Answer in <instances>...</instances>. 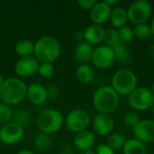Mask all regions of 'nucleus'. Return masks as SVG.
<instances>
[{
  "instance_id": "obj_19",
  "label": "nucleus",
  "mask_w": 154,
  "mask_h": 154,
  "mask_svg": "<svg viewBox=\"0 0 154 154\" xmlns=\"http://www.w3.org/2000/svg\"><path fill=\"white\" fill-rule=\"evenodd\" d=\"M109 19H110L112 25L115 28H117V29L122 28V27L125 26V24L128 21L127 11L123 7H115L111 11Z\"/></svg>"
},
{
  "instance_id": "obj_25",
  "label": "nucleus",
  "mask_w": 154,
  "mask_h": 154,
  "mask_svg": "<svg viewBox=\"0 0 154 154\" xmlns=\"http://www.w3.org/2000/svg\"><path fill=\"white\" fill-rule=\"evenodd\" d=\"M125 142H126V139H125V135H123L122 134L115 133V134H111L107 137L106 144L112 150L115 151V150H119V149L123 148Z\"/></svg>"
},
{
  "instance_id": "obj_40",
  "label": "nucleus",
  "mask_w": 154,
  "mask_h": 154,
  "mask_svg": "<svg viewBox=\"0 0 154 154\" xmlns=\"http://www.w3.org/2000/svg\"><path fill=\"white\" fill-rule=\"evenodd\" d=\"M4 81H5V79H4V78H3V76L0 74V87L2 86V84L4 83Z\"/></svg>"
},
{
  "instance_id": "obj_36",
  "label": "nucleus",
  "mask_w": 154,
  "mask_h": 154,
  "mask_svg": "<svg viewBox=\"0 0 154 154\" xmlns=\"http://www.w3.org/2000/svg\"><path fill=\"white\" fill-rule=\"evenodd\" d=\"M104 2H105L107 5H109L110 7H111V5H116V4L118 3L117 0H104Z\"/></svg>"
},
{
  "instance_id": "obj_29",
  "label": "nucleus",
  "mask_w": 154,
  "mask_h": 154,
  "mask_svg": "<svg viewBox=\"0 0 154 154\" xmlns=\"http://www.w3.org/2000/svg\"><path fill=\"white\" fill-rule=\"evenodd\" d=\"M118 32V37H119V42H123L125 44L129 43L133 41L134 34V30L130 26H124L122 28H119L117 30Z\"/></svg>"
},
{
  "instance_id": "obj_16",
  "label": "nucleus",
  "mask_w": 154,
  "mask_h": 154,
  "mask_svg": "<svg viewBox=\"0 0 154 154\" xmlns=\"http://www.w3.org/2000/svg\"><path fill=\"white\" fill-rule=\"evenodd\" d=\"M106 30L102 25L92 23L83 32V39L86 42L93 45L99 44L104 41Z\"/></svg>"
},
{
  "instance_id": "obj_30",
  "label": "nucleus",
  "mask_w": 154,
  "mask_h": 154,
  "mask_svg": "<svg viewBox=\"0 0 154 154\" xmlns=\"http://www.w3.org/2000/svg\"><path fill=\"white\" fill-rule=\"evenodd\" d=\"M13 116V110L10 106L0 102V125H4L10 122Z\"/></svg>"
},
{
  "instance_id": "obj_1",
  "label": "nucleus",
  "mask_w": 154,
  "mask_h": 154,
  "mask_svg": "<svg viewBox=\"0 0 154 154\" xmlns=\"http://www.w3.org/2000/svg\"><path fill=\"white\" fill-rule=\"evenodd\" d=\"M61 52L60 41L52 35H44L34 43L33 56L41 63H52L58 60Z\"/></svg>"
},
{
  "instance_id": "obj_27",
  "label": "nucleus",
  "mask_w": 154,
  "mask_h": 154,
  "mask_svg": "<svg viewBox=\"0 0 154 154\" xmlns=\"http://www.w3.org/2000/svg\"><path fill=\"white\" fill-rule=\"evenodd\" d=\"M133 30H134V36L140 40H146L152 34L151 27H150V25H148L146 23L136 24Z\"/></svg>"
},
{
  "instance_id": "obj_12",
  "label": "nucleus",
  "mask_w": 154,
  "mask_h": 154,
  "mask_svg": "<svg viewBox=\"0 0 154 154\" xmlns=\"http://www.w3.org/2000/svg\"><path fill=\"white\" fill-rule=\"evenodd\" d=\"M134 138L142 143L154 142V121L141 120L133 130Z\"/></svg>"
},
{
  "instance_id": "obj_5",
  "label": "nucleus",
  "mask_w": 154,
  "mask_h": 154,
  "mask_svg": "<svg viewBox=\"0 0 154 154\" xmlns=\"http://www.w3.org/2000/svg\"><path fill=\"white\" fill-rule=\"evenodd\" d=\"M111 85L118 95H130L137 88V78L131 69H122L113 75Z\"/></svg>"
},
{
  "instance_id": "obj_38",
  "label": "nucleus",
  "mask_w": 154,
  "mask_h": 154,
  "mask_svg": "<svg viewBox=\"0 0 154 154\" xmlns=\"http://www.w3.org/2000/svg\"><path fill=\"white\" fill-rule=\"evenodd\" d=\"M79 154H97V152L94 151V150H92V149H90V150H87V151H83V152H80V153Z\"/></svg>"
},
{
  "instance_id": "obj_34",
  "label": "nucleus",
  "mask_w": 154,
  "mask_h": 154,
  "mask_svg": "<svg viewBox=\"0 0 154 154\" xmlns=\"http://www.w3.org/2000/svg\"><path fill=\"white\" fill-rule=\"evenodd\" d=\"M97 3V0H79L78 1V4L79 5V6L86 10H91Z\"/></svg>"
},
{
  "instance_id": "obj_24",
  "label": "nucleus",
  "mask_w": 154,
  "mask_h": 154,
  "mask_svg": "<svg viewBox=\"0 0 154 154\" xmlns=\"http://www.w3.org/2000/svg\"><path fill=\"white\" fill-rule=\"evenodd\" d=\"M12 118H14L13 122L23 127V126H26L28 124H30L31 114L26 108H18L14 112H13Z\"/></svg>"
},
{
  "instance_id": "obj_15",
  "label": "nucleus",
  "mask_w": 154,
  "mask_h": 154,
  "mask_svg": "<svg viewBox=\"0 0 154 154\" xmlns=\"http://www.w3.org/2000/svg\"><path fill=\"white\" fill-rule=\"evenodd\" d=\"M26 97L33 105L40 106L48 99L46 88L42 84L32 83L27 87Z\"/></svg>"
},
{
  "instance_id": "obj_3",
  "label": "nucleus",
  "mask_w": 154,
  "mask_h": 154,
  "mask_svg": "<svg viewBox=\"0 0 154 154\" xmlns=\"http://www.w3.org/2000/svg\"><path fill=\"white\" fill-rule=\"evenodd\" d=\"M119 103V95L109 86H103L97 88L93 95V105L100 114L114 112Z\"/></svg>"
},
{
  "instance_id": "obj_11",
  "label": "nucleus",
  "mask_w": 154,
  "mask_h": 154,
  "mask_svg": "<svg viewBox=\"0 0 154 154\" xmlns=\"http://www.w3.org/2000/svg\"><path fill=\"white\" fill-rule=\"evenodd\" d=\"M39 65V61L32 55L21 57L17 60L14 65V70L18 76L22 78H27L38 72Z\"/></svg>"
},
{
  "instance_id": "obj_17",
  "label": "nucleus",
  "mask_w": 154,
  "mask_h": 154,
  "mask_svg": "<svg viewBox=\"0 0 154 154\" xmlns=\"http://www.w3.org/2000/svg\"><path fill=\"white\" fill-rule=\"evenodd\" d=\"M95 143H96L95 134L89 130H85L76 134L73 139L74 146L81 152L90 150L94 146Z\"/></svg>"
},
{
  "instance_id": "obj_7",
  "label": "nucleus",
  "mask_w": 154,
  "mask_h": 154,
  "mask_svg": "<svg viewBox=\"0 0 154 154\" xmlns=\"http://www.w3.org/2000/svg\"><path fill=\"white\" fill-rule=\"evenodd\" d=\"M90 123V116L83 109L71 110L69 112L65 119V124L68 130L75 134L88 130Z\"/></svg>"
},
{
  "instance_id": "obj_4",
  "label": "nucleus",
  "mask_w": 154,
  "mask_h": 154,
  "mask_svg": "<svg viewBox=\"0 0 154 154\" xmlns=\"http://www.w3.org/2000/svg\"><path fill=\"white\" fill-rule=\"evenodd\" d=\"M64 124L62 114L56 109L43 110L37 117V126L41 133L52 134L59 132Z\"/></svg>"
},
{
  "instance_id": "obj_20",
  "label": "nucleus",
  "mask_w": 154,
  "mask_h": 154,
  "mask_svg": "<svg viewBox=\"0 0 154 154\" xmlns=\"http://www.w3.org/2000/svg\"><path fill=\"white\" fill-rule=\"evenodd\" d=\"M123 152L124 154H147V149L143 143L134 138L126 140Z\"/></svg>"
},
{
  "instance_id": "obj_31",
  "label": "nucleus",
  "mask_w": 154,
  "mask_h": 154,
  "mask_svg": "<svg viewBox=\"0 0 154 154\" xmlns=\"http://www.w3.org/2000/svg\"><path fill=\"white\" fill-rule=\"evenodd\" d=\"M55 67L52 63H40L38 68V73L43 79H51L55 74Z\"/></svg>"
},
{
  "instance_id": "obj_33",
  "label": "nucleus",
  "mask_w": 154,
  "mask_h": 154,
  "mask_svg": "<svg viewBox=\"0 0 154 154\" xmlns=\"http://www.w3.org/2000/svg\"><path fill=\"white\" fill-rule=\"evenodd\" d=\"M47 91V97L51 100H55L59 97L60 90L55 86H50L48 88H46Z\"/></svg>"
},
{
  "instance_id": "obj_39",
  "label": "nucleus",
  "mask_w": 154,
  "mask_h": 154,
  "mask_svg": "<svg viewBox=\"0 0 154 154\" xmlns=\"http://www.w3.org/2000/svg\"><path fill=\"white\" fill-rule=\"evenodd\" d=\"M151 31H152V33L154 35V16L152 18V23H151Z\"/></svg>"
},
{
  "instance_id": "obj_23",
  "label": "nucleus",
  "mask_w": 154,
  "mask_h": 154,
  "mask_svg": "<svg viewBox=\"0 0 154 154\" xmlns=\"http://www.w3.org/2000/svg\"><path fill=\"white\" fill-rule=\"evenodd\" d=\"M116 60L120 63H127L131 60V52L126 44L123 42H118L113 47Z\"/></svg>"
},
{
  "instance_id": "obj_22",
  "label": "nucleus",
  "mask_w": 154,
  "mask_h": 154,
  "mask_svg": "<svg viewBox=\"0 0 154 154\" xmlns=\"http://www.w3.org/2000/svg\"><path fill=\"white\" fill-rule=\"evenodd\" d=\"M14 51L20 57L31 56L33 54L34 43L28 39H21L16 42L14 45Z\"/></svg>"
},
{
  "instance_id": "obj_2",
  "label": "nucleus",
  "mask_w": 154,
  "mask_h": 154,
  "mask_svg": "<svg viewBox=\"0 0 154 154\" xmlns=\"http://www.w3.org/2000/svg\"><path fill=\"white\" fill-rule=\"evenodd\" d=\"M27 86L20 79L11 77L5 79L0 87V102L8 106L18 105L26 97Z\"/></svg>"
},
{
  "instance_id": "obj_18",
  "label": "nucleus",
  "mask_w": 154,
  "mask_h": 154,
  "mask_svg": "<svg viewBox=\"0 0 154 154\" xmlns=\"http://www.w3.org/2000/svg\"><path fill=\"white\" fill-rule=\"evenodd\" d=\"M94 48L91 44L86 42L85 41L79 42L74 51V55L76 60L81 64H87L88 61H91L93 55Z\"/></svg>"
},
{
  "instance_id": "obj_41",
  "label": "nucleus",
  "mask_w": 154,
  "mask_h": 154,
  "mask_svg": "<svg viewBox=\"0 0 154 154\" xmlns=\"http://www.w3.org/2000/svg\"><path fill=\"white\" fill-rule=\"evenodd\" d=\"M151 91H152V93L153 94V96H154V82L152 83V90H151Z\"/></svg>"
},
{
  "instance_id": "obj_28",
  "label": "nucleus",
  "mask_w": 154,
  "mask_h": 154,
  "mask_svg": "<svg viewBox=\"0 0 154 154\" xmlns=\"http://www.w3.org/2000/svg\"><path fill=\"white\" fill-rule=\"evenodd\" d=\"M106 45L109 47H114L116 44L119 42V37H118V32L117 30L115 28H108L105 32V37L103 41Z\"/></svg>"
},
{
  "instance_id": "obj_9",
  "label": "nucleus",
  "mask_w": 154,
  "mask_h": 154,
  "mask_svg": "<svg viewBox=\"0 0 154 154\" xmlns=\"http://www.w3.org/2000/svg\"><path fill=\"white\" fill-rule=\"evenodd\" d=\"M91 61L97 68L100 69L110 68L116 61L113 48L106 45H100L94 49Z\"/></svg>"
},
{
  "instance_id": "obj_14",
  "label": "nucleus",
  "mask_w": 154,
  "mask_h": 154,
  "mask_svg": "<svg viewBox=\"0 0 154 154\" xmlns=\"http://www.w3.org/2000/svg\"><path fill=\"white\" fill-rule=\"evenodd\" d=\"M111 11V7L107 5L104 1L97 2L90 10V19L93 23L101 25L109 19Z\"/></svg>"
},
{
  "instance_id": "obj_42",
  "label": "nucleus",
  "mask_w": 154,
  "mask_h": 154,
  "mask_svg": "<svg viewBox=\"0 0 154 154\" xmlns=\"http://www.w3.org/2000/svg\"><path fill=\"white\" fill-rule=\"evenodd\" d=\"M152 113H153L154 115V104L152 105Z\"/></svg>"
},
{
  "instance_id": "obj_37",
  "label": "nucleus",
  "mask_w": 154,
  "mask_h": 154,
  "mask_svg": "<svg viewBox=\"0 0 154 154\" xmlns=\"http://www.w3.org/2000/svg\"><path fill=\"white\" fill-rule=\"evenodd\" d=\"M16 154H35L33 152L30 151V150H27V149H23L21 151H19Z\"/></svg>"
},
{
  "instance_id": "obj_32",
  "label": "nucleus",
  "mask_w": 154,
  "mask_h": 154,
  "mask_svg": "<svg viewBox=\"0 0 154 154\" xmlns=\"http://www.w3.org/2000/svg\"><path fill=\"white\" fill-rule=\"evenodd\" d=\"M140 121V117L135 112H129L125 116V123L130 127L134 128Z\"/></svg>"
},
{
  "instance_id": "obj_13",
  "label": "nucleus",
  "mask_w": 154,
  "mask_h": 154,
  "mask_svg": "<svg viewBox=\"0 0 154 154\" xmlns=\"http://www.w3.org/2000/svg\"><path fill=\"white\" fill-rule=\"evenodd\" d=\"M92 126L94 132L100 136H105L110 134L114 130L115 121L110 115L99 114L94 118Z\"/></svg>"
},
{
  "instance_id": "obj_6",
  "label": "nucleus",
  "mask_w": 154,
  "mask_h": 154,
  "mask_svg": "<svg viewBox=\"0 0 154 154\" xmlns=\"http://www.w3.org/2000/svg\"><path fill=\"white\" fill-rule=\"evenodd\" d=\"M128 102L130 106L134 110L144 111L152 108L154 104V96L150 89L140 87L128 95Z\"/></svg>"
},
{
  "instance_id": "obj_26",
  "label": "nucleus",
  "mask_w": 154,
  "mask_h": 154,
  "mask_svg": "<svg viewBox=\"0 0 154 154\" xmlns=\"http://www.w3.org/2000/svg\"><path fill=\"white\" fill-rule=\"evenodd\" d=\"M33 144L37 150L43 152V151L48 150L49 147L51 146V139H50L48 134H43V133H40L34 136Z\"/></svg>"
},
{
  "instance_id": "obj_10",
  "label": "nucleus",
  "mask_w": 154,
  "mask_h": 154,
  "mask_svg": "<svg viewBox=\"0 0 154 154\" xmlns=\"http://www.w3.org/2000/svg\"><path fill=\"white\" fill-rule=\"evenodd\" d=\"M23 137V128L14 122H9L0 127V141L6 145H14Z\"/></svg>"
},
{
  "instance_id": "obj_21",
  "label": "nucleus",
  "mask_w": 154,
  "mask_h": 154,
  "mask_svg": "<svg viewBox=\"0 0 154 154\" xmlns=\"http://www.w3.org/2000/svg\"><path fill=\"white\" fill-rule=\"evenodd\" d=\"M95 73L93 68L88 64H81L77 68L76 77L78 80L83 84L90 83L94 79Z\"/></svg>"
},
{
  "instance_id": "obj_35",
  "label": "nucleus",
  "mask_w": 154,
  "mask_h": 154,
  "mask_svg": "<svg viewBox=\"0 0 154 154\" xmlns=\"http://www.w3.org/2000/svg\"><path fill=\"white\" fill-rule=\"evenodd\" d=\"M97 154H115L114 150H112L107 144H99L97 147Z\"/></svg>"
},
{
  "instance_id": "obj_8",
  "label": "nucleus",
  "mask_w": 154,
  "mask_h": 154,
  "mask_svg": "<svg viewBox=\"0 0 154 154\" xmlns=\"http://www.w3.org/2000/svg\"><path fill=\"white\" fill-rule=\"evenodd\" d=\"M152 9L150 2L147 0H138L132 3L128 9V20L134 24L145 23L151 17Z\"/></svg>"
}]
</instances>
